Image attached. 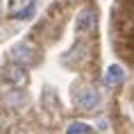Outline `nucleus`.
Segmentation results:
<instances>
[{"label":"nucleus","instance_id":"8","mask_svg":"<svg viewBox=\"0 0 134 134\" xmlns=\"http://www.w3.org/2000/svg\"><path fill=\"white\" fill-rule=\"evenodd\" d=\"M66 132H68V134H89V132H93V127L86 125V123L75 120V123H71V125L66 127Z\"/></svg>","mask_w":134,"mask_h":134},{"label":"nucleus","instance_id":"3","mask_svg":"<svg viewBox=\"0 0 134 134\" xmlns=\"http://www.w3.org/2000/svg\"><path fill=\"white\" fill-rule=\"evenodd\" d=\"M96 21H98V12L93 7H84L77 14V18H75V32H77V34L91 32V30L96 27Z\"/></svg>","mask_w":134,"mask_h":134},{"label":"nucleus","instance_id":"2","mask_svg":"<svg viewBox=\"0 0 134 134\" xmlns=\"http://www.w3.org/2000/svg\"><path fill=\"white\" fill-rule=\"evenodd\" d=\"M75 105H77V109H82V111H93V109H98V105H100L98 91L91 89V86L80 89V91L75 93Z\"/></svg>","mask_w":134,"mask_h":134},{"label":"nucleus","instance_id":"5","mask_svg":"<svg viewBox=\"0 0 134 134\" xmlns=\"http://www.w3.org/2000/svg\"><path fill=\"white\" fill-rule=\"evenodd\" d=\"M123 82H125V71H123V66L111 64L105 71V84L107 86H118V84H123Z\"/></svg>","mask_w":134,"mask_h":134},{"label":"nucleus","instance_id":"4","mask_svg":"<svg viewBox=\"0 0 134 134\" xmlns=\"http://www.w3.org/2000/svg\"><path fill=\"white\" fill-rule=\"evenodd\" d=\"M2 75H5V80H7L9 84L14 86H25L27 84V73H25V66L18 62L14 64H7L5 68H2Z\"/></svg>","mask_w":134,"mask_h":134},{"label":"nucleus","instance_id":"6","mask_svg":"<svg viewBox=\"0 0 134 134\" xmlns=\"http://www.w3.org/2000/svg\"><path fill=\"white\" fill-rule=\"evenodd\" d=\"M23 102H25L23 91H9V93H5V105H7L9 109H16V107H21Z\"/></svg>","mask_w":134,"mask_h":134},{"label":"nucleus","instance_id":"1","mask_svg":"<svg viewBox=\"0 0 134 134\" xmlns=\"http://www.w3.org/2000/svg\"><path fill=\"white\" fill-rule=\"evenodd\" d=\"M9 55H12V59H14V62L23 64V66H36V64L41 62L39 50H36L34 46L25 43V41L14 43V46H12V50H9Z\"/></svg>","mask_w":134,"mask_h":134},{"label":"nucleus","instance_id":"7","mask_svg":"<svg viewBox=\"0 0 134 134\" xmlns=\"http://www.w3.org/2000/svg\"><path fill=\"white\" fill-rule=\"evenodd\" d=\"M34 12H36V5H34V0H30L27 7H23L21 12H12V18H16V21H30L34 16Z\"/></svg>","mask_w":134,"mask_h":134}]
</instances>
